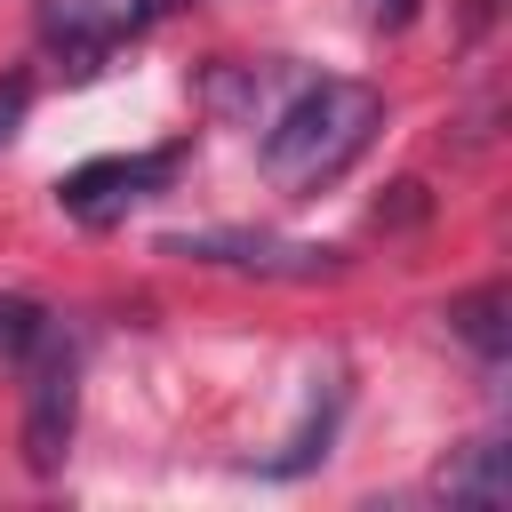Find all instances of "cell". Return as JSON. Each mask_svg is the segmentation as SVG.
<instances>
[{
  "label": "cell",
  "mask_w": 512,
  "mask_h": 512,
  "mask_svg": "<svg viewBox=\"0 0 512 512\" xmlns=\"http://www.w3.org/2000/svg\"><path fill=\"white\" fill-rule=\"evenodd\" d=\"M384 128V96L368 80H304L272 120H264V176L288 192V200H312L320 184H336Z\"/></svg>",
  "instance_id": "obj_1"
},
{
  "label": "cell",
  "mask_w": 512,
  "mask_h": 512,
  "mask_svg": "<svg viewBox=\"0 0 512 512\" xmlns=\"http://www.w3.org/2000/svg\"><path fill=\"white\" fill-rule=\"evenodd\" d=\"M16 368H24V464L48 480V472H64V456H72V424H80V360H72L64 328H48V336L32 344V360H16Z\"/></svg>",
  "instance_id": "obj_2"
},
{
  "label": "cell",
  "mask_w": 512,
  "mask_h": 512,
  "mask_svg": "<svg viewBox=\"0 0 512 512\" xmlns=\"http://www.w3.org/2000/svg\"><path fill=\"white\" fill-rule=\"evenodd\" d=\"M184 168V144H160V152H104V160H80L64 184H56V208L72 224H120L136 200H152L168 176Z\"/></svg>",
  "instance_id": "obj_3"
},
{
  "label": "cell",
  "mask_w": 512,
  "mask_h": 512,
  "mask_svg": "<svg viewBox=\"0 0 512 512\" xmlns=\"http://www.w3.org/2000/svg\"><path fill=\"white\" fill-rule=\"evenodd\" d=\"M168 256L232 264V272H264V280H328V272H336V248L272 240V232H176V240H168Z\"/></svg>",
  "instance_id": "obj_4"
},
{
  "label": "cell",
  "mask_w": 512,
  "mask_h": 512,
  "mask_svg": "<svg viewBox=\"0 0 512 512\" xmlns=\"http://www.w3.org/2000/svg\"><path fill=\"white\" fill-rule=\"evenodd\" d=\"M32 24H40V48L64 56L72 80L104 72V56L128 40V16L112 0H32Z\"/></svg>",
  "instance_id": "obj_5"
},
{
  "label": "cell",
  "mask_w": 512,
  "mask_h": 512,
  "mask_svg": "<svg viewBox=\"0 0 512 512\" xmlns=\"http://www.w3.org/2000/svg\"><path fill=\"white\" fill-rule=\"evenodd\" d=\"M448 504H504L512 496V480H504V448L496 440H472V448H456L448 464H440V480H432Z\"/></svg>",
  "instance_id": "obj_6"
},
{
  "label": "cell",
  "mask_w": 512,
  "mask_h": 512,
  "mask_svg": "<svg viewBox=\"0 0 512 512\" xmlns=\"http://www.w3.org/2000/svg\"><path fill=\"white\" fill-rule=\"evenodd\" d=\"M504 312H512V304H504V288L488 280V288H472V296H456V304H448V328H456V336H464V344L496 368V360H504V344H512Z\"/></svg>",
  "instance_id": "obj_7"
},
{
  "label": "cell",
  "mask_w": 512,
  "mask_h": 512,
  "mask_svg": "<svg viewBox=\"0 0 512 512\" xmlns=\"http://www.w3.org/2000/svg\"><path fill=\"white\" fill-rule=\"evenodd\" d=\"M56 320L32 304V296H16V288H0V360H32V344L48 336Z\"/></svg>",
  "instance_id": "obj_8"
},
{
  "label": "cell",
  "mask_w": 512,
  "mask_h": 512,
  "mask_svg": "<svg viewBox=\"0 0 512 512\" xmlns=\"http://www.w3.org/2000/svg\"><path fill=\"white\" fill-rule=\"evenodd\" d=\"M24 112H32V72H8L0 80V144L24 128Z\"/></svg>",
  "instance_id": "obj_9"
},
{
  "label": "cell",
  "mask_w": 512,
  "mask_h": 512,
  "mask_svg": "<svg viewBox=\"0 0 512 512\" xmlns=\"http://www.w3.org/2000/svg\"><path fill=\"white\" fill-rule=\"evenodd\" d=\"M360 16H368L376 32H408V24L424 16V0H360Z\"/></svg>",
  "instance_id": "obj_10"
},
{
  "label": "cell",
  "mask_w": 512,
  "mask_h": 512,
  "mask_svg": "<svg viewBox=\"0 0 512 512\" xmlns=\"http://www.w3.org/2000/svg\"><path fill=\"white\" fill-rule=\"evenodd\" d=\"M192 0H128V24H160V16H184Z\"/></svg>",
  "instance_id": "obj_11"
}]
</instances>
